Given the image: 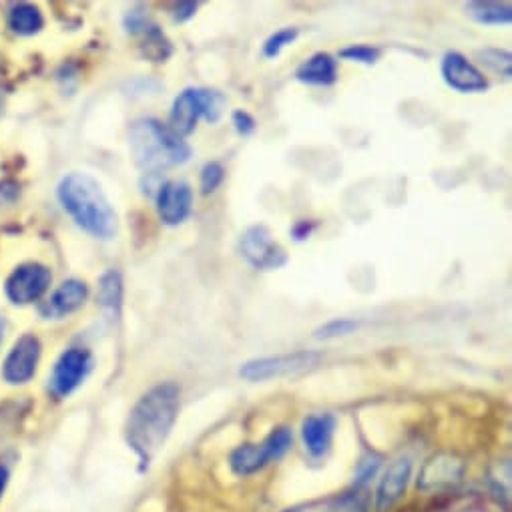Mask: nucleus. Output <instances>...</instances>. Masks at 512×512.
Segmentation results:
<instances>
[{
    "label": "nucleus",
    "mask_w": 512,
    "mask_h": 512,
    "mask_svg": "<svg viewBox=\"0 0 512 512\" xmlns=\"http://www.w3.org/2000/svg\"><path fill=\"white\" fill-rule=\"evenodd\" d=\"M312 231H314V223H308V221H300V223L294 227V235H296L298 241L306 239Z\"/></svg>",
    "instance_id": "30"
},
{
    "label": "nucleus",
    "mask_w": 512,
    "mask_h": 512,
    "mask_svg": "<svg viewBox=\"0 0 512 512\" xmlns=\"http://www.w3.org/2000/svg\"><path fill=\"white\" fill-rule=\"evenodd\" d=\"M91 370H93V356L89 350L85 348L67 350L55 364V370L49 380V388L53 396L57 398L71 396L85 382Z\"/></svg>",
    "instance_id": "8"
},
{
    "label": "nucleus",
    "mask_w": 512,
    "mask_h": 512,
    "mask_svg": "<svg viewBox=\"0 0 512 512\" xmlns=\"http://www.w3.org/2000/svg\"><path fill=\"white\" fill-rule=\"evenodd\" d=\"M53 282L49 268L41 264H25L13 272L7 282V296L15 304H33L41 300Z\"/></svg>",
    "instance_id": "9"
},
{
    "label": "nucleus",
    "mask_w": 512,
    "mask_h": 512,
    "mask_svg": "<svg viewBox=\"0 0 512 512\" xmlns=\"http://www.w3.org/2000/svg\"><path fill=\"white\" fill-rule=\"evenodd\" d=\"M63 209L73 221L93 237L113 239L117 235V213L97 179L89 173H69L57 189Z\"/></svg>",
    "instance_id": "2"
},
{
    "label": "nucleus",
    "mask_w": 512,
    "mask_h": 512,
    "mask_svg": "<svg viewBox=\"0 0 512 512\" xmlns=\"http://www.w3.org/2000/svg\"><path fill=\"white\" fill-rule=\"evenodd\" d=\"M356 330H358V322L356 320L336 318V320H330L324 326H320L316 330V338L318 340H332V338H338V336H348V334H352Z\"/></svg>",
    "instance_id": "24"
},
{
    "label": "nucleus",
    "mask_w": 512,
    "mask_h": 512,
    "mask_svg": "<svg viewBox=\"0 0 512 512\" xmlns=\"http://www.w3.org/2000/svg\"><path fill=\"white\" fill-rule=\"evenodd\" d=\"M131 151L135 163L147 173H159L191 159V147L187 141L155 119H143L133 125Z\"/></svg>",
    "instance_id": "3"
},
{
    "label": "nucleus",
    "mask_w": 512,
    "mask_h": 512,
    "mask_svg": "<svg viewBox=\"0 0 512 512\" xmlns=\"http://www.w3.org/2000/svg\"><path fill=\"white\" fill-rule=\"evenodd\" d=\"M5 332H7V324L3 318H0V344H3V340H5Z\"/></svg>",
    "instance_id": "32"
},
{
    "label": "nucleus",
    "mask_w": 512,
    "mask_h": 512,
    "mask_svg": "<svg viewBox=\"0 0 512 512\" xmlns=\"http://www.w3.org/2000/svg\"><path fill=\"white\" fill-rule=\"evenodd\" d=\"M478 59L480 63L490 69L492 73L508 79L510 77V65H512V57L508 51H500V49H484V51H478Z\"/></svg>",
    "instance_id": "22"
},
{
    "label": "nucleus",
    "mask_w": 512,
    "mask_h": 512,
    "mask_svg": "<svg viewBox=\"0 0 512 512\" xmlns=\"http://www.w3.org/2000/svg\"><path fill=\"white\" fill-rule=\"evenodd\" d=\"M9 476H11V474H9V468L0 464V500H3L5 490H7V486H9Z\"/></svg>",
    "instance_id": "31"
},
{
    "label": "nucleus",
    "mask_w": 512,
    "mask_h": 512,
    "mask_svg": "<svg viewBox=\"0 0 512 512\" xmlns=\"http://www.w3.org/2000/svg\"><path fill=\"white\" fill-rule=\"evenodd\" d=\"M193 209V189L185 181H165L157 191V211L163 223L179 225Z\"/></svg>",
    "instance_id": "13"
},
{
    "label": "nucleus",
    "mask_w": 512,
    "mask_h": 512,
    "mask_svg": "<svg viewBox=\"0 0 512 512\" xmlns=\"http://www.w3.org/2000/svg\"><path fill=\"white\" fill-rule=\"evenodd\" d=\"M334 430H336V418L332 414H312V416H308L302 424V438H304L306 450L314 458L324 456L332 446Z\"/></svg>",
    "instance_id": "14"
},
{
    "label": "nucleus",
    "mask_w": 512,
    "mask_h": 512,
    "mask_svg": "<svg viewBox=\"0 0 512 512\" xmlns=\"http://www.w3.org/2000/svg\"><path fill=\"white\" fill-rule=\"evenodd\" d=\"M241 258L258 272L280 270L288 264V251L266 225H251L239 237Z\"/></svg>",
    "instance_id": "6"
},
{
    "label": "nucleus",
    "mask_w": 512,
    "mask_h": 512,
    "mask_svg": "<svg viewBox=\"0 0 512 512\" xmlns=\"http://www.w3.org/2000/svg\"><path fill=\"white\" fill-rule=\"evenodd\" d=\"M197 9H199V3H179V5H175V13H173L175 23H187L189 19L195 17Z\"/></svg>",
    "instance_id": "28"
},
{
    "label": "nucleus",
    "mask_w": 512,
    "mask_h": 512,
    "mask_svg": "<svg viewBox=\"0 0 512 512\" xmlns=\"http://www.w3.org/2000/svg\"><path fill=\"white\" fill-rule=\"evenodd\" d=\"M145 35H147V43H145V55L157 63H163L171 57L173 47L169 43V39L163 35V31L155 25H147L145 27Z\"/></svg>",
    "instance_id": "21"
},
{
    "label": "nucleus",
    "mask_w": 512,
    "mask_h": 512,
    "mask_svg": "<svg viewBox=\"0 0 512 512\" xmlns=\"http://www.w3.org/2000/svg\"><path fill=\"white\" fill-rule=\"evenodd\" d=\"M223 107H225V97L219 91L195 89V87L185 89L173 101L167 127L175 135L185 139L195 131L201 117L209 123H217L223 115Z\"/></svg>",
    "instance_id": "4"
},
{
    "label": "nucleus",
    "mask_w": 512,
    "mask_h": 512,
    "mask_svg": "<svg viewBox=\"0 0 512 512\" xmlns=\"http://www.w3.org/2000/svg\"><path fill=\"white\" fill-rule=\"evenodd\" d=\"M322 360V354L312 350H300L292 354H280L270 358H255L239 368V376L247 382H266L274 378H284L292 374L306 372L314 366H318Z\"/></svg>",
    "instance_id": "7"
},
{
    "label": "nucleus",
    "mask_w": 512,
    "mask_h": 512,
    "mask_svg": "<svg viewBox=\"0 0 512 512\" xmlns=\"http://www.w3.org/2000/svg\"><path fill=\"white\" fill-rule=\"evenodd\" d=\"M225 179V167L219 161H209L205 163V167L201 169V179H199V187L203 195H211Z\"/></svg>",
    "instance_id": "25"
},
{
    "label": "nucleus",
    "mask_w": 512,
    "mask_h": 512,
    "mask_svg": "<svg viewBox=\"0 0 512 512\" xmlns=\"http://www.w3.org/2000/svg\"><path fill=\"white\" fill-rule=\"evenodd\" d=\"M97 302L103 310L119 316L121 304H123V280H121L119 272L109 270L107 274H103V278L99 282Z\"/></svg>",
    "instance_id": "19"
},
{
    "label": "nucleus",
    "mask_w": 512,
    "mask_h": 512,
    "mask_svg": "<svg viewBox=\"0 0 512 512\" xmlns=\"http://www.w3.org/2000/svg\"><path fill=\"white\" fill-rule=\"evenodd\" d=\"M378 466H380L378 458L362 462V466H360V474H358V484H364V482H368V480H370V478L376 474Z\"/></svg>",
    "instance_id": "29"
},
{
    "label": "nucleus",
    "mask_w": 512,
    "mask_h": 512,
    "mask_svg": "<svg viewBox=\"0 0 512 512\" xmlns=\"http://www.w3.org/2000/svg\"><path fill=\"white\" fill-rule=\"evenodd\" d=\"M410 474H412V462L408 458H400L388 468V472L384 474V478L378 486V494H376L380 510L390 508L404 496Z\"/></svg>",
    "instance_id": "15"
},
{
    "label": "nucleus",
    "mask_w": 512,
    "mask_h": 512,
    "mask_svg": "<svg viewBox=\"0 0 512 512\" xmlns=\"http://www.w3.org/2000/svg\"><path fill=\"white\" fill-rule=\"evenodd\" d=\"M464 476V464L452 454L432 456L418 478V488L424 492H438L456 486Z\"/></svg>",
    "instance_id": "12"
},
{
    "label": "nucleus",
    "mask_w": 512,
    "mask_h": 512,
    "mask_svg": "<svg viewBox=\"0 0 512 512\" xmlns=\"http://www.w3.org/2000/svg\"><path fill=\"white\" fill-rule=\"evenodd\" d=\"M89 290L85 282L79 280H67L59 286V290L51 296L45 314L51 318H63L69 316L73 312H77L79 308H83V304L87 302Z\"/></svg>",
    "instance_id": "17"
},
{
    "label": "nucleus",
    "mask_w": 512,
    "mask_h": 512,
    "mask_svg": "<svg viewBox=\"0 0 512 512\" xmlns=\"http://www.w3.org/2000/svg\"><path fill=\"white\" fill-rule=\"evenodd\" d=\"M466 15L478 25L500 27L512 21V5L508 0L496 3V0H474L466 5Z\"/></svg>",
    "instance_id": "18"
},
{
    "label": "nucleus",
    "mask_w": 512,
    "mask_h": 512,
    "mask_svg": "<svg viewBox=\"0 0 512 512\" xmlns=\"http://www.w3.org/2000/svg\"><path fill=\"white\" fill-rule=\"evenodd\" d=\"M294 512H296V510H294Z\"/></svg>",
    "instance_id": "33"
},
{
    "label": "nucleus",
    "mask_w": 512,
    "mask_h": 512,
    "mask_svg": "<svg viewBox=\"0 0 512 512\" xmlns=\"http://www.w3.org/2000/svg\"><path fill=\"white\" fill-rule=\"evenodd\" d=\"M296 79L312 87H330L338 81V61L330 53H316L298 67Z\"/></svg>",
    "instance_id": "16"
},
{
    "label": "nucleus",
    "mask_w": 512,
    "mask_h": 512,
    "mask_svg": "<svg viewBox=\"0 0 512 512\" xmlns=\"http://www.w3.org/2000/svg\"><path fill=\"white\" fill-rule=\"evenodd\" d=\"M9 25L19 35H35L43 29V15L33 5H19L11 11Z\"/></svg>",
    "instance_id": "20"
},
{
    "label": "nucleus",
    "mask_w": 512,
    "mask_h": 512,
    "mask_svg": "<svg viewBox=\"0 0 512 512\" xmlns=\"http://www.w3.org/2000/svg\"><path fill=\"white\" fill-rule=\"evenodd\" d=\"M440 73L444 83L458 93H482L488 89V79L462 53L448 51L442 57Z\"/></svg>",
    "instance_id": "10"
},
{
    "label": "nucleus",
    "mask_w": 512,
    "mask_h": 512,
    "mask_svg": "<svg viewBox=\"0 0 512 512\" xmlns=\"http://www.w3.org/2000/svg\"><path fill=\"white\" fill-rule=\"evenodd\" d=\"M179 408L181 388L175 382L153 386L133 406L125 426V438L129 448L137 454L141 470H147L163 450L177 422Z\"/></svg>",
    "instance_id": "1"
},
{
    "label": "nucleus",
    "mask_w": 512,
    "mask_h": 512,
    "mask_svg": "<svg viewBox=\"0 0 512 512\" xmlns=\"http://www.w3.org/2000/svg\"><path fill=\"white\" fill-rule=\"evenodd\" d=\"M41 358V342L33 334H25L17 344L13 346L11 354L5 360L3 366V378L9 384H27L39 366Z\"/></svg>",
    "instance_id": "11"
},
{
    "label": "nucleus",
    "mask_w": 512,
    "mask_h": 512,
    "mask_svg": "<svg viewBox=\"0 0 512 512\" xmlns=\"http://www.w3.org/2000/svg\"><path fill=\"white\" fill-rule=\"evenodd\" d=\"M298 35H300V31H298L296 27L280 29L278 33H274V35L264 43V57H266V59H276V57H280L282 51L298 39Z\"/></svg>",
    "instance_id": "23"
},
{
    "label": "nucleus",
    "mask_w": 512,
    "mask_h": 512,
    "mask_svg": "<svg viewBox=\"0 0 512 512\" xmlns=\"http://www.w3.org/2000/svg\"><path fill=\"white\" fill-rule=\"evenodd\" d=\"M294 442L290 428H276L262 444H241L229 456V466L237 476H249L280 460Z\"/></svg>",
    "instance_id": "5"
},
{
    "label": "nucleus",
    "mask_w": 512,
    "mask_h": 512,
    "mask_svg": "<svg viewBox=\"0 0 512 512\" xmlns=\"http://www.w3.org/2000/svg\"><path fill=\"white\" fill-rule=\"evenodd\" d=\"M380 55H382V51L378 47H370V45H350L340 51V59L362 63V65L378 63Z\"/></svg>",
    "instance_id": "26"
},
{
    "label": "nucleus",
    "mask_w": 512,
    "mask_h": 512,
    "mask_svg": "<svg viewBox=\"0 0 512 512\" xmlns=\"http://www.w3.org/2000/svg\"><path fill=\"white\" fill-rule=\"evenodd\" d=\"M231 123L239 135H251L255 131V119L247 111H233Z\"/></svg>",
    "instance_id": "27"
}]
</instances>
